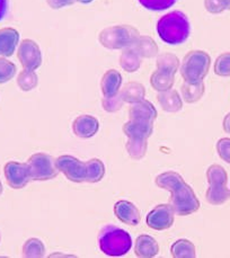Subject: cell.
<instances>
[{
  "instance_id": "cell-10",
  "label": "cell",
  "mask_w": 230,
  "mask_h": 258,
  "mask_svg": "<svg viewBox=\"0 0 230 258\" xmlns=\"http://www.w3.org/2000/svg\"><path fill=\"white\" fill-rule=\"evenodd\" d=\"M4 174L8 185L14 189H21L31 181L30 168L27 164L9 161L4 167Z\"/></svg>"
},
{
  "instance_id": "cell-5",
  "label": "cell",
  "mask_w": 230,
  "mask_h": 258,
  "mask_svg": "<svg viewBox=\"0 0 230 258\" xmlns=\"http://www.w3.org/2000/svg\"><path fill=\"white\" fill-rule=\"evenodd\" d=\"M211 66V58L201 50L190 51L181 64V75L186 83L195 84L203 81Z\"/></svg>"
},
{
  "instance_id": "cell-19",
  "label": "cell",
  "mask_w": 230,
  "mask_h": 258,
  "mask_svg": "<svg viewBox=\"0 0 230 258\" xmlns=\"http://www.w3.org/2000/svg\"><path fill=\"white\" fill-rule=\"evenodd\" d=\"M157 100L162 111L168 113H176L183 108V100L175 89H169L157 95Z\"/></svg>"
},
{
  "instance_id": "cell-26",
  "label": "cell",
  "mask_w": 230,
  "mask_h": 258,
  "mask_svg": "<svg viewBox=\"0 0 230 258\" xmlns=\"http://www.w3.org/2000/svg\"><path fill=\"white\" fill-rule=\"evenodd\" d=\"M87 171H86V181L87 183H98L105 175V165L98 158H93L86 162Z\"/></svg>"
},
{
  "instance_id": "cell-33",
  "label": "cell",
  "mask_w": 230,
  "mask_h": 258,
  "mask_svg": "<svg viewBox=\"0 0 230 258\" xmlns=\"http://www.w3.org/2000/svg\"><path fill=\"white\" fill-rule=\"evenodd\" d=\"M138 2L148 11L160 12L174 6L176 0H138Z\"/></svg>"
},
{
  "instance_id": "cell-18",
  "label": "cell",
  "mask_w": 230,
  "mask_h": 258,
  "mask_svg": "<svg viewBox=\"0 0 230 258\" xmlns=\"http://www.w3.org/2000/svg\"><path fill=\"white\" fill-rule=\"evenodd\" d=\"M134 252L140 258L155 257L159 252V245L153 237L149 235H141L137 238Z\"/></svg>"
},
{
  "instance_id": "cell-1",
  "label": "cell",
  "mask_w": 230,
  "mask_h": 258,
  "mask_svg": "<svg viewBox=\"0 0 230 258\" xmlns=\"http://www.w3.org/2000/svg\"><path fill=\"white\" fill-rule=\"evenodd\" d=\"M158 187L168 190L170 193L169 205L174 210L175 214L185 217L199 211L201 203L194 190L180 174L176 171H165L156 177Z\"/></svg>"
},
{
  "instance_id": "cell-30",
  "label": "cell",
  "mask_w": 230,
  "mask_h": 258,
  "mask_svg": "<svg viewBox=\"0 0 230 258\" xmlns=\"http://www.w3.org/2000/svg\"><path fill=\"white\" fill-rule=\"evenodd\" d=\"M37 84L38 77L33 70L24 69L17 76V85L23 92H31L36 87Z\"/></svg>"
},
{
  "instance_id": "cell-9",
  "label": "cell",
  "mask_w": 230,
  "mask_h": 258,
  "mask_svg": "<svg viewBox=\"0 0 230 258\" xmlns=\"http://www.w3.org/2000/svg\"><path fill=\"white\" fill-rule=\"evenodd\" d=\"M18 60L24 69L35 71L42 64V52L40 46L33 40H24L18 46Z\"/></svg>"
},
{
  "instance_id": "cell-8",
  "label": "cell",
  "mask_w": 230,
  "mask_h": 258,
  "mask_svg": "<svg viewBox=\"0 0 230 258\" xmlns=\"http://www.w3.org/2000/svg\"><path fill=\"white\" fill-rule=\"evenodd\" d=\"M56 168L64 174L67 179L73 183H84L86 181V162L77 159L70 155H62L55 159Z\"/></svg>"
},
{
  "instance_id": "cell-12",
  "label": "cell",
  "mask_w": 230,
  "mask_h": 258,
  "mask_svg": "<svg viewBox=\"0 0 230 258\" xmlns=\"http://www.w3.org/2000/svg\"><path fill=\"white\" fill-rule=\"evenodd\" d=\"M99 130L98 119L93 115H80L75 118L73 123V131L75 136L81 139H89L94 137Z\"/></svg>"
},
{
  "instance_id": "cell-28",
  "label": "cell",
  "mask_w": 230,
  "mask_h": 258,
  "mask_svg": "<svg viewBox=\"0 0 230 258\" xmlns=\"http://www.w3.org/2000/svg\"><path fill=\"white\" fill-rule=\"evenodd\" d=\"M156 66L158 70L176 75L180 68V60L172 53H162L157 55Z\"/></svg>"
},
{
  "instance_id": "cell-6",
  "label": "cell",
  "mask_w": 230,
  "mask_h": 258,
  "mask_svg": "<svg viewBox=\"0 0 230 258\" xmlns=\"http://www.w3.org/2000/svg\"><path fill=\"white\" fill-rule=\"evenodd\" d=\"M209 187L205 199L211 205H221L230 199V189L227 187L228 175L226 169L220 165H211L207 170Z\"/></svg>"
},
{
  "instance_id": "cell-31",
  "label": "cell",
  "mask_w": 230,
  "mask_h": 258,
  "mask_svg": "<svg viewBox=\"0 0 230 258\" xmlns=\"http://www.w3.org/2000/svg\"><path fill=\"white\" fill-rule=\"evenodd\" d=\"M17 68L15 63L5 58H0V85L11 81L16 75Z\"/></svg>"
},
{
  "instance_id": "cell-40",
  "label": "cell",
  "mask_w": 230,
  "mask_h": 258,
  "mask_svg": "<svg viewBox=\"0 0 230 258\" xmlns=\"http://www.w3.org/2000/svg\"><path fill=\"white\" fill-rule=\"evenodd\" d=\"M76 2H78L80 4H90L93 0H76Z\"/></svg>"
},
{
  "instance_id": "cell-25",
  "label": "cell",
  "mask_w": 230,
  "mask_h": 258,
  "mask_svg": "<svg viewBox=\"0 0 230 258\" xmlns=\"http://www.w3.org/2000/svg\"><path fill=\"white\" fill-rule=\"evenodd\" d=\"M170 252L175 258H194L196 256V249L194 243L188 239H179L172 243Z\"/></svg>"
},
{
  "instance_id": "cell-35",
  "label": "cell",
  "mask_w": 230,
  "mask_h": 258,
  "mask_svg": "<svg viewBox=\"0 0 230 258\" xmlns=\"http://www.w3.org/2000/svg\"><path fill=\"white\" fill-rule=\"evenodd\" d=\"M204 7L210 14L230 11V0H204Z\"/></svg>"
},
{
  "instance_id": "cell-16",
  "label": "cell",
  "mask_w": 230,
  "mask_h": 258,
  "mask_svg": "<svg viewBox=\"0 0 230 258\" xmlns=\"http://www.w3.org/2000/svg\"><path fill=\"white\" fill-rule=\"evenodd\" d=\"M157 109L153 106V104L146 99L131 104V107L129 109L130 119H145V121L153 122L157 118Z\"/></svg>"
},
{
  "instance_id": "cell-34",
  "label": "cell",
  "mask_w": 230,
  "mask_h": 258,
  "mask_svg": "<svg viewBox=\"0 0 230 258\" xmlns=\"http://www.w3.org/2000/svg\"><path fill=\"white\" fill-rule=\"evenodd\" d=\"M123 104H124V102H123L120 92L113 97H104L102 100L104 111H106L108 113H115V112L120 111V109L122 108Z\"/></svg>"
},
{
  "instance_id": "cell-21",
  "label": "cell",
  "mask_w": 230,
  "mask_h": 258,
  "mask_svg": "<svg viewBox=\"0 0 230 258\" xmlns=\"http://www.w3.org/2000/svg\"><path fill=\"white\" fill-rule=\"evenodd\" d=\"M133 49L136 50L137 53L141 56V58H153V56L158 55V45L155 40L151 39L148 35H140L137 40L136 44H134Z\"/></svg>"
},
{
  "instance_id": "cell-23",
  "label": "cell",
  "mask_w": 230,
  "mask_h": 258,
  "mask_svg": "<svg viewBox=\"0 0 230 258\" xmlns=\"http://www.w3.org/2000/svg\"><path fill=\"white\" fill-rule=\"evenodd\" d=\"M141 56L139 55L133 47H127L124 49L120 56V66L121 68L129 74L136 73L140 68Z\"/></svg>"
},
{
  "instance_id": "cell-17",
  "label": "cell",
  "mask_w": 230,
  "mask_h": 258,
  "mask_svg": "<svg viewBox=\"0 0 230 258\" xmlns=\"http://www.w3.org/2000/svg\"><path fill=\"white\" fill-rule=\"evenodd\" d=\"M19 41V33L15 28L6 27L0 30V55L12 56Z\"/></svg>"
},
{
  "instance_id": "cell-3",
  "label": "cell",
  "mask_w": 230,
  "mask_h": 258,
  "mask_svg": "<svg viewBox=\"0 0 230 258\" xmlns=\"http://www.w3.org/2000/svg\"><path fill=\"white\" fill-rule=\"evenodd\" d=\"M98 245L100 250L105 255L119 257L127 255L130 251L132 247V239L129 232L124 229L109 224L100 230Z\"/></svg>"
},
{
  "instance_id": "cell-11",
  "label": "cell",
  "mask_w": 230,
  "mask_h": 258,
  "mask_svg": "<svg viewBox=\"0 0 230 258\" xmlns=\"http://www.w3.org/2000/svg\"><path fill=\"white\" fill-rule=\"evenodd\" d=\"M174 210L169 204H159L148 213L147 226L153 230L161 231L169 229L174 223Z\"/></svg>"
},
{
  "instance_id": "cell-4",
  "label": "cell",
  "mask_w": 230,
  "mask_h": 258,
  "mask_svg": "<svg viewBox=\"0 0 230 258\" xmlns=\"http://www.w3.org/2000/svg\"><path fill=\"white\" fill-rule=\"evenodd\" d=\"M140 33L131 25H117L104 28L99 33L98 41L109 50H124L136 44Z\"/></svg>"
},
{
  "instance_id": "cell-2",
  "label": "cell",
  "mask_w": 230,
  "mask_h": 258,
  "mask_svg": "<svg viewBox=\"0 0 230 258\" xmlns=\"http://www.w3.org/2000/svg\"><path fill=\"white\" fill-rule=\"evenodd\" d=\"M191 26L184 13L175 11L162 16L157 23V33L169 45H180L189 39Z\"/></svg>"
},
{
  "instance_id": "cell-20",
  "label": "cell",
  "mask_w": 230,
  "mask_h": 258,
  "mask_svg": "<svg viewBox=\"0 0 230 258\" xmlns=\"http://www.w3.org/2000/svg\"><path fill=\"white\" fill-rule=\"evenodd\" d=\"M121 97L124 103L134 104L145 99L146 96V88L145 86L137 81H130L124 85V87L120 90Z\"/></svg>"
},
{
  "instance_id": "cell-36",
  "label": "cell",
  "mask_w": 230,
  "mask_h": 258,
  "mask_svg": "<svg viewBox=\"0 0 230 258\" xmlns=\"http://www.w3.org/2000/svg\"><path fill=\"white\" fill-rule=\"evenodd\" d=\"M217 152L220 158L230 165V138H222L217 142Z\"/></svg>"
},
{
  "instance_id": "cell-14",
  "label": "cell",
  "mask_w": 230,
  "mask_h": 258,
  "mask_svg": "<svg viewBox=\"0 0 230 258\" xmlns=\"http://www.w3.org/2000/svg\"><path fill=\"white\" fill-rule=\"evenodd\" d=\"M122 130L128 138L149 139L153 132V122L145 121V119H130L124 123Z\"/></svg>"
},
{
  "instance_id": "cell-7",
  "label": "cell",
  "mask_w": 230,
  "mask_h": 258,
  "mask_svg": "<svg viewBox=\"0 0 230 258\" xmlns=\"http://www.w3.org/2000/svg\"><path fill=\"white\" fill-rule=\"evenodd\" d=\"M30 168L31 180L45 181L54 178L58 176L59 170L56 168L55 159L47 154L37 152L30 157L27 161Z\"/></svg>"
},
{
  "instance_id": "cell-27",
  "label": "cell",
  "mask_w": 230,
  "mask_h": 258,
  "mask_svg": "<svg viewBox=\"0 0 230 258\" xmlns=\"http://www.w3.org/2000/svg\"><path fill=\"white\" fill-rule=\"evenodd\" d=\"M148 139H136V138H128L126 143V149L129 156L132 159L140 160L147 154L148 149Z\"/></svg>"
},
{
  "instance_id": "cell-29",
  "label": "cell",
  "mask_w": 230,
  "mask_h": 258,
  "mask_svg": "<svg viewBox=\"0 0 230 258\" xmlns=\"http://www.w3.org/2000/svg\"><path fill=\"white\" fill-rule=\"evenodd\" d=\"M45 255V246L37 238H30L23 246V257L41 258Z\"/></svg>"
},
{
  "instance_id": "cell-22",
  "label": "cell",
  "mask_w": 230,
  "mask_h": 258,
  "mask_svg": "<svg viewBox=\"0 0 230 258\" xmlns=\"http://www.w3.org/2000/svg\"><path fill=\"white\" fill-rule=\"evenodd\" d=\"M174 83H175V75L165 73V71H161L158 69L151 75L150 77L151 87L158 93L166 92V90L171 89L172 86H174Z\"/></svg>"
},
{
  "instance_id": "cell-32",
  "label": "cell",
  "mask_w": 230,
  "mask_h": 258,
  "mask_svg": "<svg viewBox=\"0 0 230 258\" xmlns=\"http://www.w3.org/2000/svg\"><path fill=\"white\" fill-rule=\"evenodd\" d=\"M214 74L220 77H230V52L218 56L214 62Z\"/></svg>"
},
{
  "instance_id": "cell-13",
  "label": "cell",
  "mask_w": 230,
  "mask_h": 258,
  "mask_svg": "<svg viewBox=\"0 0 230 258\" xmlns=\"http://www.w3.org/2000/svg\"><path fill=\"white\" fill-rule=\"evenodd\" d=\"M114 213L120 221L128 226H138L141 220L139 209L129 201H119L114 205Z\"/></svg>"
},
{
  "instance_id": "cell-39",
  "label": "cell",
  "mask_w": 230,
  "mask_h": 258,
  "mask_svg": "<svg viewBox=\"0 0 230 258\" xmlns=\"http://www.w3.org/2000/svg\"><path fill=\"white\" fill-rule=\"evenodd\" d=\"M222 127L223 131L230 135V112L227 114L226 116L223 117V122H222Z\"/></svg>"
},
{
  "instance_id": "cell-15",
  "label": "cell",
  "mask_w": 230,
  "mask_h": 258,
  "mask_svg": "<svg viewBox=\"0 0 230 258\" xmlns=\"http://www.w3.org/2000/svg\"><path fill=\"white\" fill-rule=\"evenodd\" d=\"M122 86V76L115 69H109L100 80V89L104 97H113L120 92Z\"/></svg>"
},
{
  "instance_id": "cell-37",
  "label": "cell",
  "mask_w": 230,
  "mask_h": 258,
  "mask_svg": "<svg viewBox=\"0 0 230 258\" xmlns=\"http://www.w3.org/2000/svg\"><path fill=\"white\" fill-rule=\"evenodd\" d=\"M76 0H46V3L52 9H60L75 4Z\"/></svg>"
},
{
  "instance_id": "cell-38",
  "label": "cell",
  "mask_w": 230,
  "mask_h": 258,
  "mask_svg": "<svg viewBox=\"0 0 230 258\" xmlns=\"http://www.w3.org/2000/svg\"><path fill=\"white\" fill-rule=\"evenodd\" d=\"M7 7H8L7 0H0V22L3 21V18L5 17V15H6Z\"/></svg>"
},
{
  "instance_id": "cell-41",
  "label": "cell",
  "mask_w": 230,
  "mask_h": 258,
  "mask_svg": "<svg viewBox=\"0 0 230 258\" xmlns=\"http://www.w3.org/2000/svg\"><path fill=\"white\" fill-rule=\"evenodd\" d=\"M3 190H4V187H3V184H2V181H0V195L3 194Z\"/></svg>"
},
{
  "instance_id": "cell-24",
  "label": "cell",
  "mask_w": 230,
  "mask_h": 258,
  "mask_svg": "<svg viewBox=\"0 0 230 258\" xmlns=\"http://www.w3.org/2000/svg\"><path fill=\"white\" fill-rule=\"evenodd\" d=\"M181 92L182 97H183L186 103L193 104L199 102V100L202 98L205 92V86L203 81H200V83L195 84H190L185 81V83L182 85Z\"/></svg>"
}]
</instances>
